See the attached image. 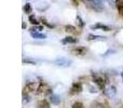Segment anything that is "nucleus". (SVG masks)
Segmentation results:
<instances>
[{
    "label": "nucleus",
    "instance_id": "412c9836",
    "mask_svg": "<svg viewBox=\"0 0 123 108\" xmlns=\"http://www.w3.org/2000/svg\"><path fill=\"white\" fill-rule=\"evenodd\" d=\"M23 63H28V64H31V65H35V64H36V62L29 61V59H23Z\"/></svg>",
    "mask_w": 123,
    "mask_h": 108
},
{
    "label": "nucleus",
    "instance_id": "20e7f679",
    "mask_svg": "<svg viewBox=\"0 0 123 108\" xmlns=\"http://www.w3.org/2000/svg\"><path fill=\"white\" fill-rule=\"evenodd\" d=\"M82 83L81 82H74L71 85V88H70V91L69 93L71 94V95H74V94H78V93H81L82 92Z\"/></svg>",
    "mask_w": 123,
    "mask_h": 108
},
{
    "label": "nucleus",
    "instance_id": "5701e85b",
    "mask_svg": "<svg viewBox=\"0 0 123 108\" xmlns=\"http://www.w3.org/2000/svg\"><path fill=\"white\" fill-rule=\"evenodd\" d=\"M72 2L74 6H79V0H72Z\"/></svg>",
    "mask_w": 123,
    "mask_h": 108
},
{
    "label": "nucleus",
    "instance_id": "f03ea898",
    "mask_svg": "<svg viewBox=\"0 0 123 108\" xmlns=\"http://www.w3.org/2000/svg\"><path fill=\"white\" fill-rule=\"evenodd\" d=\"M92 77H93V81L95 82V84L97 85L100 90H104L105 89V83H106L105 82V79L103 78L102 76L97 75V74H92Z\"/></svg>",
    "mask_w": 123,
    "mask_h": 108
},
{
    "label": "nucleus",
    "instance_id": "f8f14e48",
    "mask_svg": "<svg viewBox=\"0 0 123 108\" xmlns=\"http://www.w3.org/2000/svg\"><path fill=\"white\" fill-rule=\"evenodd\" d=\"M106 37H102V36H97V35H93V34H90L87 36V40L92 41V40H106Z\"/></svg>",
    "mask_w": 123,
    "mask_h": 108
},
{
    "label": "nucleus",
    "instance_id": "6ab92c4d",
    "mask_svg": "<svg viewBox=\"0 0 123 108\" xmlns=\"http://www.w3.org/2000/svg\"><path fill=\"white\" fill-rule=\"evenodd\" d=\"M71 108H85V107H84V105H83L81 102H76V103H74V104H72Z\"/></svg>",
    "mask_w": 123,
    "mask_h": 108
},
{
    "label": "nucleus",
    "instance_id": "9b49d317",
    "mask_svg": "<svg viewBox=\"0 0 123 108\" xmlns=\"http://www.w3.org/2000/svg\"><path fill=\"white\" fill-rule=\"evenodd\" d=\"M50 102L53 105H58L61 103V97L58 95H56V94H51L50 95Z\"/></svg>",
    "mask_w": 123,
    "mask_h": 108
},
{
    "label": "nucleus",
    "instance_id": "39448f33",
    "mask_svg": "<svg viewBox=\"0 0 123 108\" xmlns=\"http://www.w3.org/2000/svg\"><path fill=\"white\" fill-rule=\"evenodd\" d=\"M91 29H100L103 32H110L111 28L107 25H104L102 23H97V24H94V25L91 26Z\"/></svg>",
    "mask_w": 123,
    "mask_h": 108
},
{
    "label": "nucleus",
    "instance_id": "6e6552de",
    "mask_svg": "<svg viewBox=\"0 0 123 108\" xmlns=\"http://www.w3.org/2000/svg\"><path fill=\"white\" fill-rule=\"evenodd\" d=\"M61 42H62V44H69V43H77V42H78V39L74 38V37L68 36V37H65L64 39H62Z\"/></svg>",
    "mask_w": 123,
    "mask_h": 108
},
{
    "label": "nucleus",
    "instance_id": "4be33fe9",
    "mask_svg": "<svg viewBox=\"0 0 123 108\" xmlns=\"http://www.w3.org/2000/svg\"><path fill=\"white\" fill-rule=\"evenodd\" d=\"M108 1V3L110 4V6H113V4H116V0H107Z\"/></svg>",
    "mask_w": 123,
    "mask_h": 108
},
{
    "label": "nucleus",
    "instance_id": "b1692460",
    "mask_svg": "<svg viewBox=\"0 0 123 108\" xmlns=\"http://www.w3.org/2000/svg\"><path fill=\"white\" fill-rule=\"evenodd\" d=\"M22 27H23L24 29L26 28V24H25V22H23V24H22Z\"/></svg>",
    "mask_w": 123,
    "mask_h": 108
},
{
    "label": "nucleus",
    "instance_id": "aec40b11",
    "mask_svg": "<svg viewBox=\"0 0 123 108\" xmlns=\"http://www.w3.org/2000/svg\"><path fill=\"white\" fill-rule=\"evenodd\" d=\"M40 30H43V27L42 26H32L31 28H30V32H40Z\"/></svg>",
    "mask_w": 123,
    "mask_h": 108
},
{
    "label": "nucleus",
    "instance_id": "393cba45",
    "mask_svg": "<svg viewBox=\"0 0 123 108\" xmlns=\"http://www.w3.org/2000/svg\"><path fill=\"white\" fill-rule=\"evenodd\" d=\"M82 1L84 2V3H86V4H87V3H89V2H90V1H91V0H82Z\"/></svg>",
    "mask_w": 123,
    "mask_h": 108
},
{
    "label": "nucleus",
    "instance_id": "0eeeda50",
    "mask_svg": "<svg viewBox=\"0 0 123 108\" xmlns=\"http://www.w3.org/2000/svg\"><path fill=\"white\" fill-rule=\"evenodd\" d=\"M36 90V83L35 82H29L24 87L23 91H24V94L25 93H30V92H34Z\"/></svg>",
    "mask_w": 123,
    "mask_h": 108
},
{
    "label": "nucleus",
    "instance_id": "a878e982",
    "mask_svg": "<svg viewBox=\"0 0 123 108\" xmlns=\"http://www.w3.org/2000/svg\"><path fill=\"white\" fill-rule=\"evenodd\" d=\"M121 77H122V80H123V71L121 72Z\"/></svg>",
    "mask_w": 123,
    "mask_h": 108
},
{
    "label": "nucleus",
    "instance_id": "a211bd4d",
    "mask_svg": "<svg viewBox=\"0 0 123 108\" xmlns=\"http://www.w3.org/2000/svg\"><path fill=\"white\" fill-rule=\"evenodd\" d=\"M40 19H41V22H42V23H43V25H45V26H47V27H49V28H54V25H52V24H50L49 22H48L47 19H44V17H41Z\"/></svg>",
    "mask_w": 123,
    "mask_h": 108
},
{
    "label": "nucleus",
    "instance_id": "ddd939ff",
    "mask_svg": "<svg viewBox=\"0 0 123 108\" xmlns=\"http://www.w3.org/2000/svg\"><path fill=\"white\" fill-rule=\"evenodd\" d=\"M65 32H69V34H74V35L79 34V32H77V28L74 27V26H71V25H66L65 26Z\"/></svg>",
    "mask_w": 123,
    "mask_h": 108
},
{
    "label": "nucleus",
    "instance_id": "dca6fc26",
    "mask_svg": "<svg viewBox=\"0 0 123 108\" xmlns=\"http://www.w3.org/2000/svg\"><path fill=\"white\" fill-rule=\"evenodd\" d=\"M28 19H29V22L32 24V25H35V26H37L39 24V22H38V19L35 17V15H29V17H28Z\"/></svg>",
    "mask_w": 123,
    "mask_h": 108
},
{
    "label": "nucleus",
    "instance_id": "7ed1b4c3",
    "mask_svg": "<svg viewBox=\"0 0 123 108\" xmlns=\"http://www.w3.org/2000/svg\"><path fill=\"white\" fill-rule=\"evenodd\" d=\"M51 88L49 87V85L47 84L45 82H40V84H39V87L37 88V93L38 94H50L51 95Z\"/></svg>",
    "mask_w": 123,
    "mask_h": 108
},
{
    "label": "nucleus",
    "instance_id": "4468645a",
    "mask_svg": "<svg viewBox=\"0 0 123 108\" xmlns=\"http://www.w3.org/2000/svg\"><path fill=\"white\" fill-rule=\"evenodd\" d=\"M38 108H50V103L47 100H41L37 105Z\"/></svg>",
    "mask_w": 123,
    "mask_h": 108
},
{
    "label": "nucleus",
    "instance_id": "423d86ee",
    "mask_svg": "<svg viewBox=\"0 0 123 108\" xmlns=\"http://www.w3.org/2000/svg\"><path fill=\"white\" fill-rule=\"evenodd\" d=\"M71 52L76 55H84L87 52V49L84 47H76L71 50Z\"/></svg>",
    "mask_w": 123,
    "mask_h": 108
},
{
    "label": "nucleus",
    "instance_id": "9d476101",
    "mask_svg": "<svg viewBox=\"0 0 123 108\" xmlns=\"http://www.w3.org/2000/svg\"><path fill=\"white\" fill-rule=\"evenodd\" d=\"M116 6L118 9L120 16L123 17V0H116Z\"/></svg>",
    "mask_w": 123,
    "mask_h": 108
},
{
    "label": "nucleus",
    "instance_id": "f3484780",
    "mask_svg": "<svg viewBox=\"0 0 123 108\" xmlns=\"http://www.w3.org/2000/svg\"><path fill=\"white\" fill-rule=\"evenodd\" d=\"M77 23H78V25H79V27L80 28H83L84 27V22H83V19H81V16L80 15H77Z\"/></svg>",
    "mask_w": 123,
    "mask_h": 108
},
{
    "label": "nucleus",
    "instance_id": "1a4fd4ad",
    "mask_svg": "<svg viewBox=\"0 0 123 108\" xmlns=\"http://www.w3.org/2000/svg\"><path fill=\"white\" fill-rule=\"evenodd\" d=\"M30 36L34 39H45L47 35L43 32H30Z\"/></svg>",
    "mask_w": 123,
    "mask_h": 108
},
{
    "label": "nucleus",
    "instance_id": "f257e3e1",
    "mask_svg": "<svg viewBox=\"0 0 123 108\" xmlns=\"http://www.w3.org/2000/svg\"><path fill=\"white\" fill-rule=\"evenodd\" d=\"M56 66H60V67H69L72 64V61L69 58H66V57H61V58H57L53 62Z\"/></svg>",
    "mask_w": 123,
    "mask_h": 108
},
{
    "label": "nucleus",
    "instance_id": "2eb2a0df",
    "mask_svg": "<svg viewBox=\"0 0 123 108\" xmlns=\"http://www.w3.org/2000/svg\"><path fill=\"white\" fill-rule=\"evenodd\" d=\"M23 11L25 13H27V14H29V13H31V11H32V8H31V6H30V3H26L25 6H23Z\"/></svg>",
    "mask_w": 123,
    "mask_h": 108
},
{
    "label": "nucleus",
    "instance_id": "bb28decb",
    "mask_svg": "<svg viewBox=\"0 0 123 108\" xmlns=\"http://www.w3.org/2000/svg\"><path fill=\"white\" fill-rule=\"evenodd\" d=\"M102 1H104V0H102Z\"/></svg>",
    "mask_w": 123,
    "mask_h": 108
}]
</instances>
